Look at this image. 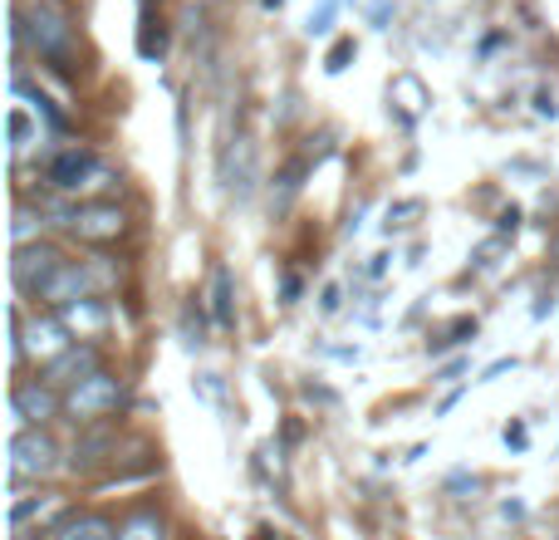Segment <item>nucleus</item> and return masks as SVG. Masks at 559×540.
<instances>
[{"mask_svg": "<svg viewBox=\"0 0 559 540\" xmlns=\"http://www.w3.org/2000/svg\"><path fill=\"white\" fill-rule=\"evenodd\" d=\"M10 39H29L35 45V55L45 59V64H55L59 74H69L79 59V39H74V25H69V15L55 5V0H29L25 10H15L10 15Z\"/></svg>", "mask_w": 559, "mask_h": 540, "instance_id": "nucleus-1", "label": "nucleus"}, {"mask_svg": "<svg viewBox=\"0 0 559 540\" xmlns=\"http://www.w3.org/2000/svg\"><path fill=\"white\" fill-rule=\"evenodd\" d=\"M45 216L55 226H64V232H74L79 242H88V246H108V242H118V236L128 232V216L118 212L114 202H79V207L49 202Z\"/></svg>", "mask_w": 559, "mask_h": 540, "instance_id": "nucleus-2", "label": "nucleus"}, {"mask_svg": "<svg viewBox=\"0 0 559 540\" xmlns=\"http://www.w3.org/2000/svg\"><path fill=\"white\" fill-rule=\"evenodd\" d=\"M10 334H15V359H39V364H55L64 359L69 349V329L59 315H45V319H25L20 309H10Z\"/></svg>", "mask_w": 559, "mask_h": 540, "instance_id": "nucleus-3", "label": "nucleus"}, {"mask_svg": "<svg viewBox=\"0 0 559 540\" xmlns=\"http://www.w3.org/2000/svg\"><path fill=\"white\" fill-rule=\"evenodd\" d=\"M123 394H128L123 378H114L104 368V374L84 378L79 388H69V394H64V418H69V423H79V427H94V423H104V418L118 413Z\"/></svg>", "mask_w": 559, "mask_h": 540, "instance_id": "nucleus-4", "label": "nucleus"}, {"mask_svg": "<svg viewBox=\"0 0 559 540\" xmlns=\"http://www.w3.org/2000/svg\"><path fill=\"white\" fill-rule=\"evenodd\" d=\"M59 467V447L45 427H20L10 437V482H45L49 472Z\"/></svg>", "mask_w": 559, "mask_h": 540, "instance_id": "nucleus-5", "label": "nucleus"}, {"mask_svg": "<svg viewBox=\"0 0 559 540\" xmlns=\"http://www.w3.org/2000/svg\"><path fill=\"white\" fill-rule=\"evenodd\" d=\"M108 275H114V270H104V266L64 261L55 270V280L39 290V300H45V305H55V309H64V305H74V300H88V295H94V285H104Z\"/></svg>", "mask_w": 559, "mask_h": 540, "instance_id": "nucleus-6", "label": "nucleus"}, {"mask_svg": "<svg viewBox=\"0 0 559 540\" xmlns=\"http://www.w3.org/2000/svg\"><path fill=\"white\" fill-rule=\"evenodd\" d=\"M64 266L59 246L49 242H29V246H15V261H10V275H15V290L20 295H39V290L55 280V270Z\"/></svg>", "mask_w": 559, "mask_h": 540, "instance_id": "nucleus-7", "label": "nucleus"}, {"mask_svg": "<svg viewBox=\"0 0 559 540\" xmlns=\"http://www.w3.org/2000/svg\"><path fill=\"white\" fill-rule=\"evenodd\" d=\"M10 413H15L20 427H45L49 418L64 413V398H59L45 378H35V384H15L10 388Z\"/></svg>", "mask_w": 559, "mask_h": 540, "instance_id": "nucleus-8", "label": "nucleus"}, {"mask_svg": "<svg viewBox=\"0 0 559 540\" xmlns=\"http://www.w3.org/2000/svg\"><path fill=\"white\" fill-rule=\"evenodd\" d=\"M94 167H98V157L88 153L84 143H69V148H59V153L45 163V177H49V187H55V192H79V187H84V177L94 173Z\"/></svg>", "mask_w": 559, "mask_h": 540, "instance_id": "nucleus-9", "label": "nucleus"}, {"mask_svg": "<svg viewBox=\"0 0 559 540\" xmlns=\"http://www.w3.org/2000/svg\"><path fill=\"white\" fill-rule=\"evenodd\" d=\"M104 374V359H98V349H69L64 359H55V364L45 368V384L55 388V394H69V388H79L84 378Z\"/></svg>", "mask_w": 559, "mask_h": 540, "instance_id": "nucleus-10", "label": "nucleus"}, {"mask_svg": "<svg viewBox=\"0 0 559 540\" xmlns=\"http://www.w3.org/2000/svg\"><path fill=\"white\" fill-rule=\"evenodd\" d=\"M59 319H64V329L69 334H79V339H98L108 329V309H104V300H74V305H64V309H55Z\"/></svg>", "mask_w": 559, "mask_h": 540, "instance_id": "nucleus-11", "label": "nucleus"}, {"mask_svg": "<svg viewBox=\"0 0 559 540\" xmlns=\"http://www.w3.org/2000/svg\"><path fill=\"white\" fill-rule=\"evenodd\" d=\"M212 319L216 329H236V275L226 266L212 270Z\"/></svg>", "mask_w": 559, "mask_h": 540, "instance_id": "nucleus-12", "label": "nucleus"}, {"mask_svg": "<svg viewBox=\"0 0 559 540\" xmlns=\"http://www.w3.org/2000/svg\"><path fill=\"white\" fill-rule=\"evenodd\" d=\"M305 173H309V157H289V163L275 173V183H271V207L275 212H289V202H295L299 187H305Z\"/></svg>", "mask_w": 559, "mask_h": 540, "instance_id": "nucleus-13", "label": "nucleus"}, {"mask_svg": "<svg viewBox=\"0 0 559 540\" xmlns=\"http://www.w3.org/2000/svg\"><path fill=\"white\" fill-rule=\"evenodd\" d=\"M55 540H118V531H114V521H104V516L79 512V516H64V526H59Z\"/></svg>", "mask_w": 559, "mask_h": 540, "instance_id": "nucleus-14", "label": "nucleus"}, {"mask_svg": "<svg viewBox=\"0 0 559 540\" xmlns=\"http://www.w3.org/2000/svg\"><path fill=\"white\" fill-rule=\"evenodd\" d=\"M104 453H114V433H108V427H94V433H84L74 443V472H88V467L108 462Z\"/></svg>", "mask_w": 559, "mask_h": 540, "instance_id": "nucleus-15", "label": "nucleus"}, {"mask_svg": "<svg viewBox=\"0 0 559 540\" xmlns=\"http://www.w3.org/2000/svg\"><path fill=\"white\" fill-rule=\"evenodd\" d=\"M64 512V502H59V496H35V502H25V496H15V502H10V526H25V521H45V516H59Z\"/></svg>", "mask_w": 559, "mask_h": 540, "instance_id": "nucleus-16", "label": "nucleus"}, {"mask_svg": "<svg viewBox=\"0 0 559 540\" xmlns=\"http://www.w3.org/2000/svg\"><path fill=\"white\" fill-rule=\"evenodd\" d=\"M118 540H167V526L157 521L153 512H138V516H128V521L118 526Z\"/></svg>", "mask_w": 559, "mask_h": 540, "instance_id": "nucleus-17", "label": "nucleus"}, {"mask_svg": "<svg viewBox=\"0 0 559 540\" xmlns=\"http://www.w3.org/2000/svg\"><path fill=\"white\" fill-rule=\"evenodd\" d=\"M182 339L192 349H202L206 344V315H202V295H192L182 305Z\"/></svg>", "mask_w": 559, "mask_h": 540, "instance_id": "nucleus-18", "label": "nucleus"}, {"mask_svg": "<svg viewBox=\"0 0 559 540\" xmlns=\"http://www.w3.org/2000/svg\"><path fill=\"white\" fill-rule=\"evenodd\" d=\"M163 49H167L163 25L153 30V15H147V10H143V30H138V55H143V59H163Z\"/></svg>", "mask_w": 559, "mask_h": 540, "instance_id": "nucleus-19", "label": "nucleus"}, {"mask_svg": "<svg viewBox=\"0 0 559 540\" xmlns=\"http://www.w3.org/2000/svg\"><path fill=\"white\" fill-rule=\"evenodd\" d=\"M334 15H338V0H319V10H309V35H329L334 30Z\"/></svg>", "mask_w": 559, "mask_h": 540, "instance_id": "nucleus-20", "label": "nucleus"}, {"mask_svg": "<svg viewBox=\"0 0 559 540\" xmlns=\"http://www.w3.org/2000/svg\"><path fill=\"white\" fill-rule=\"evenodd\" d=\"M466 334H476V319H456V325H452V329H447V334H437V339H432V344H427V349H432V354H442V349L462 344V339H466Z\"/></svg>", "mask_w": 559, "mask_h": 540, "instance_id": "nucleus-21", "label": "nucleus"}, {"mask_svg": "<svg viewBox=\"0 0 559 540\" xmlns=\"http://www.w3.org/2000/svg\"><path fill=\"white\" fill-rule=\"evenodd\" d=\"M29 148V118H25V108H15V114H10V153H25Z\"/></svg>", "mask_w": 559, "mask_h": 540, "instance_id": "nucleus-22", "label": "nucleus"}, {"mask_svg": "<svg viewBox=\"0 0 559 540\" xmlns=\"http://www.w3.org/2000/svg\"><path fill=\"white\" fill-rule=\"evenodd\" d=\"M423 212V202H397V207H388V232H393V226H407V216H417Z\"/></svg>", "mask_w": 559, "mask_h": 540, "instance_id": "nucleus-23", "label": "nucleus"}, {"mask_svg": "<svg viewBox=\"0 0 559 540\" xmlns=\"http://www.w3.org/2000/svg\"><path fill=\"white\" fill-rule=\"evenodd\" d=\"M348 59H354V39H338V45L329 49V74H338V69H344Z\"/></svg>", "mask_w": 559, "mask_h": 540, "instance_id": "nucleus-24", "label": "nucleus"}, {"mask_svg": "<svg viewBox=\"0 0 559 540\" xmlns=\"http://www.w3.org/2000/svg\"><path fill=\"white\" fill-rule=\"evenodd\" d=\"M338 305H344V290H338V285L319 290V309H324V315H338Z\"/></svg>", "mask_w": 559, "mask_h": 540, "instance_id": "nucleus-25", "label": "nucleus"}, {"mask_svg": "<svg viewBox=\"0 0 559 540\" xmlns=\"http://www.w3.org/2000/svg\"><path fill=\"white\" fill-rule=\"evenodd\" d=\"M29 236H35V216L20 212L15 216V246H29Z\"/></svg>", "mask_w": 559, "mask_h": 540, "instance_id": "nucleus-26", "label": "nucleus"}, {"mask_svg": "<svg viewBox=\"0 0 559 540\" xmlns=\"http://www.w3.org/2000/svg\"><path fill=\"white\" fill-rule=\"evenodd\" d=\"M202 394L212 398V403H222V398H226V394H222V378H216V374H202Z\"/></svg>", "mask_w": 559, "mask_h": 540, "instance_id": "nucleus-27", "label": "nucleus"}, {"mask_svg": "<svg viewBox=\"0 0 559 540\" xmlns=\"http://www.w3.org/2000/svg\"><path fill=\"white\" fill-rule=\"evenodd\" d=\"M515 226H521V212H515V207H511V212H506V216H501V236H511V232H515Z\"/></svg>", "mask_w": 559, "mask_h": 540, "instance_id": "nucleus-28", "label": "nucleus"}, {"mask_svg": "<svg viewBox=\"0 0 559 540\" xmlns=\"http://www.w3.org/2000/svg\"><path fill=\"white\" fill-rule=\"evenodd\" d=\"M388 15H393V0H378V5H373V25H383Z\"/></svg>", "mask_w": 559, "mask_h": 540, "instance_id": "nucleus-29", "label": "nucleus"}, {"mask_svg": "<svg viewBox=\"0 0 559 540\" xmlns=\"http://www.w3.org/2000/svg\"><path fill=\"white\" fill-rule=\"evenodd\" d=\"M15 540H49V536H45V531H20Z\"/></svg>", "mask_w": 559, "mask_h": 540, "instance_id": "nucleus-30", "label": "nucleus"}, {"mask_svg": "<svg viewBox=\"0 0 559 540\" xmlns=\"http://www.w3.org/2000/svg\"><path fill=\"white\" fill-rule=\"evenodd\" d=\"M550 256H555V261H559V232L550 236Z\"/></svg>", "mask_w": 559, "mask_h": 540, "instance_id": "nucleus-31", "label": "nucleus"}, {"mask_svg": "<svg viewBox=\"0 0 559 540\" xmlns=\"http://www.w3.org/2000/svg\"><path fill=\"white\" fill-rule=\"evenodd\" d=\"M261 5H265V10H280V5H285V0H261Z\"/></svg>", "mask_w": 559, "mask_h": 540, "instance_id": "nucleus-32", "label": "nucleus"}]
</instances>
